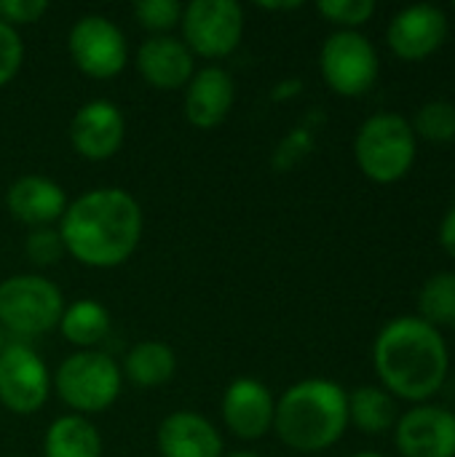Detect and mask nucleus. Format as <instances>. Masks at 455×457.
<instances>
[{
  "instance_id": "c85d7f7f",
  "label": "nucleus",
  "mask_w": 455,
  "mask_h": 457,
  "mask_svg": "<svg viewBox=\"0 0 455 457\" xmlns=\"http://www.w3.org/2000/svg\"><path fill=\"white\" fill-rule=\"evenodd\" d=\"M314 147V134L306 129V126H300V129H295L292 134H287L284 137V142L276 147V155H274V169L276 171H287V169H292L308 150Z\"/></svg>"
},
{
  "instance_id": "bb28decb",
  "label": "nucleus",
  "mask_w": 455,
  "mask_h": 457,
  "mask_svg": "<svg viewBox=\"0 0 455 457\" xmlns=\"http://www.w3.org/2000/svg\"><path fill=\"white\" fill-rule=\"evenodd\" d=\"M24 254L32 265L51 268L67 252H64V244H62V236L56 228H35V230H29V236L24 241Z\"/></svg>"
},
{
  "instance_id": "a878e982",
  "label": "nucleus",
  "mask_w": 455,
  "mask_h": 457,
  "mask_svg": "<svg viewBox=\"0 0 455 457\" xmlns=\"http://www.w3.org/2000/svg\"><path fill=\"white\" fill-rule=\"evenodd\" d=\"M134 16L150 35H172L180 27L182 5L177 0H139L134 3Z\"/></svg>"
},
{
  "instance_id": "4be33fe9",
  "label": "nucleus",
  "mask_w": 455,
  "mask_h": 457,
  "mask_svg": "<svg viewBox=\"0 0 455 457\" xmlns=\"http://www.w3.org/2000/svg\"><path fill=\"white\" fill-rule=\"evenodd\" d=\"M110 311L97 300H75L64 305L59 332L78 351H97V345L110 335Z\"/></svg>"
},
{
  "instance_id": "4468645a",
  "label": "nucleus",
  "mask_w": 455,
  "mask_h": 457,
  "mask_svg": "<svg viewBox=\"0 0 455 457\" xmlns=\"http://www.w3.org/2000/svg\"><path fill=\"white\" fill-rule=\"evenodd\" d=\"M276 399L257 378H236L223 394V423L244 442H257L274 431Z\"/></svg>"
},
{
  "instance_id": "7ed1b4c3",
  "label": "nucleus",
  "mask_w": 455,
  "mask_h": 457,
  "mask_svg": "<svg viewBox=\"0 0 455 457\" xmlns=\"http://www.w3.org/2000/svg\"><path fill=\"white\" fill-rule=\"evenodd\" d=\"M349 428V394L330 378H306L276 402L274 431L295 453L316 455L335 447Z\"/></svg>"
},
{
  "instance_id": "39448f33",
  "label": "nucleus",
  "mask_w": 455,
  "mask_h": 457,
  "mask_svg": "<svg viewBox=\"0 0 455 457\" xmlns=\"http://www.w3.org/2000/svg\"><path fill=\"white\" fill-rule=\"evenodd\" d=\"M64 297L59 287L35 273H19L0 281V332L13 343H27L59 329Z\"/></svg>"
},
{
  "instance_id": "ddd939ff",
  "label": "nucleus",
  "mask_w": 455,
  "mask_h": 457,
  "mask_svg": "<svg viewBox=\"0 0 455 457\" xmlns=\"http://www.w3.org/2000/svg\"><path fill=\"white\" fill-rule=\"evenodd\" d=\"M70 145L86 161H110L126 139V118L110 99H88L70 120Z\"/></svg>"
},
{
  "instance_id": "393cba45",
  "label": "nucleus",
  "mask_w": 455,
  "mask_h": 457,
  "mask_svg": "<svg viewBox=\"0 0 455 457\" xmlns=\"http://www.w3.org/2000/svg\"><path fill=\"white\" fill-rule=\"evenodd\" d=\"M316 11L338 29H359L375 16L378 5L373 0H322Z\"/></svg>"
},
{
  "instance_id": "2eb2a0df",
  "label": "nucleus",
  "mask_w": 455,
  "mask_h": 457,
  "mask_svg": "<svg viewBox=\"0 0 455 457\" xmlns=\"http://www.w3.org/2000/svg\"><path fill=\"white\" fill-rule=\"evenodd\" d=\"M137 72L156 91H177L190 83L196 56L174 35H150L137 48Z\"/></svg>"
},
{
  "instance_id": "473e14b6",
  "label": "nucleus",
  "mask_w": 455,
  "mask_h": 457,
  "mask_svg": "<svg viewBox=\"0 0 455 457\" xmlns=\"http://www.w3.org/2000/svg\"><path fill=\"white\" fill-rule=\"evenodd\" d=\"M263 8H268V11H295V8H300V3H263Z\"/></svg>"
},
{
  "instance_id": "f704fd0d",
  "label": "nucleus",
  "mask_w": 455,
  "mask_h": 457,
  "mask_svg": "<svg viewBox=\"0 0 455 457\" xmlns=\"http://www.w3.org/2000/svg\"><path fill=\"white\" fill-rule=\"evenodd\" d=\"M228 457H260V455H255V453H231Z\"/></svg>"
},
{
  "instance_id": "6e6552de",
  "label": "nucleus",
  "mask_w": 455,
  "mask_h": 457,
  "mask_svg": "<svg viewBox=\"0 0 455 457\" xmlns=\"http://www.w3.org/2000/svg\"><path fill=\"white\" fill-rule=\"evenodd\" d=\"M182 43L193 56L225 59L244 37V8L233 0H190L182 5Z\"/></svg>"
},
{
  "instance_id": "aec40b11",
  "label": "nucleus",
  "mask_w": 455,
  "mask_h": 457,
  "mask_svg": "<svg viewBox=\"0 0 455 457\" xmlns=\"http://www.w3.org/2000/svg\"><path fill=\"white\" fill-rule=\"evenodd\" d=\"M43 457H102V436L88 418L62 415L43 436Z\"/></svg>"
},
{
  "instance_id": "dca6fc26",
  "label": "nucleus",
  "mask_w": 455,
  "mask_h": 457,
  "mask_svg": "<svg viewBox=\"0 0 455 457\" xmlns=\"http://www.w3.org/2000/svg\"><path fill=\"white\" fill-rule=\"evenodd\" d=\"M236 102V83L228 70L209 64L193 72L190 83L185 86V118L190 126L209 131L217 129L233 110Z\"/></svg>"
},
{
  "instance_id": "c756f323",
  "label": "nucleus",
  "mask_w": 455,
  "mask_h": 457,
  "mask_svg": "<svg viewBox=\"0 0 455 457\" xmlns=\"http://www.w3.org/2000/svg\"><path fill=\"white\" fill-rule=\"evenodd\" d=\"M48 11L46 0H0V21L16 27L35 24Z\"/></svg>"
},
{
  "instance_id": "c9c22d12",
  "label": "nucleus",
  "mask_w": 455,
  "mask_h": 457,
  "mask_svg": "<svg viewBox=\"0 0 455 457\" xmlns=\"http://www.w3.org/2000/svg\"><path fill=\"white\" fill-rule=\"evenodd\" d=\"M3 345H5V343H3V332H0V351H3Z\"/></svg>"
},
{
  "instance_id": "72a5a7b5",
  "label": "nucleus",
  "mask_w": 455,
  "mask_h": 457,
  "mask_svg": "<svg viewBox=\"0 0 455 457\" xmlns=\"http://www.w3.org/2000/svg\"><path fill=\"white\" fill-rule=\"evenodd\" d=\"M351 457H386V455H381V453H373V450H367V453H357V455H351Z\"/></svg>"
},
{
  "instance_id": "423d86ee",
  "label": "nucleus",
  "mask_w": 455,
  "mask_h": 457,
  "mask_svg": "<svg viewBox=\"0 0 455 457\" xmlns=\"http://www.w3.org/2000/svg\"><path fill=\"white\" fill-rule=\"evenodd\" d=\"M72 415H97L115 404L123 388V372L102 351H75L67 356L51 383Z\"/></svg>"
},
{
  "instance_id": "6ab92c4d",
  "label": "nucleus",
  "mask_w": 455,
  "mask_h": 457,
  "mask_svg": "<svg viewBox=\"0 0 455 457\" xmlns=\"http://www.w3.org/2000/svg\"><path fill=\"white\" fill-rule=\"evenodd\" d=\"M400 420V402L381 386H359L349 394V426L367 436L394 431Z\"/></svg>"
},
{
  "instance_id": "f257e3e1",
  "label": "nucleus",
  "mask_w": 455,
  "mask_h": 457,
  "mask_svg": "<svg viewBox=\"0 0 455 457\" xmlns=\"http://www.w3.org/2000/svg\"><path fill=\"white\" fill-rule=\"evenodd\" d=\"M56 230L75 262L107 270L131 260L145 217L139 201L123 187H94L67 204Z\"/></svg>"
},
{
  "instance_id": "7c9ffc66",
  "label": "nucleus",
  "mask_w": 455,
  "mask_h": 457,
  "mask_svg": "<svg viewBox=\"0 0 455 457\" xmlns=\"http://www.w3.org/2000/svg\"><path fill=\"white\" fill-rule=\"evenodd\" d=\"M437 241H440L442 252H445L451 260H455V204L442 214V220H440Z\"/></svg>"
},
{
  "instance_id": "b1692460",
  "label": "nucleus",
  "mask_w": 455,
  "mask_h": 457,
  "mask_svg": "<svg viewBox=\"0 0 455 457\" xmlns=\"http://www.w3.org/2000/svg\"><path fill=\"white\" fill-rule=\"evenodd\" d=\"M410 126L418 139L432 145H451L455 139V102L451 99H429L424 102L413 118Z\"/></svg>"
},
{
  "instance_id": "cd10ccee",
  "label": "nucleus",
  "mask_w": 455,
  "mask_h": 457,
  "mask_svg": "<svg viewBox=\"0 0 455 457\" xmlns=\"http://www.w3.org/2000/svg\"><path fill=\"white\" fill-rule=\"evenodd\" d=\"M24 62V43L19 29L0 21V88H5L21 70Z\"/></svg>"
},
{
  "instance_id": "20e7f679",
  "label": "nucleus",
  "mask_w": 455,
  "mask_h": 457,
  "mask_svg": "<svg viewBox=\"0 0 455 457\" xmlns=\"http://www.w3.org/2000/svg\"><path fill=\"white\" fill-rule=\"evenodd\" d=\"M418 158V137L400 112L370 115L354 137V161L375 185H394L410 174Z\"/></svg>"
},
{
  "instance_id": "a211bd4d",
  "label": "nucleus",
  "mask_w": 455,
  "mask_h": 457,
  "mask_svg": "<svg viewBox=\"0 0 455 457\" xmlns=\"http://www.w3.org/2000/svg\"><path fill=\"white\" fill-rule=\"evenodd\" d=\"M161 457H223V436L215 423L198 412H172L161 420L158 434Z\"/></svg>"
},
{
  "instance_id": "1a4fd4ad",
  "label": "nucleus",
  "mask_w": 455,
  "mask_h": 457,
  "mask_svg": "<svg viewBox=\"0 0 455 457\" xmlns=\"http://www.w3.org/2000/svg\"><path fill=\"white\" fill-rule=\"evenodd\" d=\"M67 51L72 64L94 80H110L121 75L129 62L126 35L115 21L99 13H86L72 24L67 35Z\"/></svg>"
},
{
  "instance_id": "9d476101",
  "label": "nucleus",
  "mask_w": 455,
  "mask_h": 457,
  "mask_svg": "<svg viewBox=\"0 0 455 457\" xmlns=\"http://www.w3.org/2000/svg\"><path fill=\"white\" fill-rule=\"evenodd\" d=\"M51 375L27 343H5L0 351V404L13 415H35L46 407Z\"/></svg>"
},
{
  "instance_id": "9b49d317",
  "label": "nucleus",
  "mask_w": 455,
  "mask_h": 457,
  "mask_svg": "<svg viewBox=\"0 0 455 457\" xmlns=\"http://www.w3.org/2000/svg\"><path fill=\"white\" fill-rule=\"evenodd\" d=\"M451 32L448 13L440 5L418 3L397 11L386 27V43L402 62H424L434 56Z\"/></svg>"
},
{
  "instance_id": "f8f14e48",
  "label": "nucleus",
  "mask_w": 455,
  "mask_h": 457,
  "mask_svg": "<svg viewBox=\"0 0 455 457\" xmlns=\"http://www.w3.org/2000/svg\"><path fill=\"white\" fill-rule=\"evenodd\" d=\"M394 445L402 457H455V412L426 402L400 412Z\"/></svg>"
},
{
  "instance_id": "5701e85b",
  "label": "nucleus",
  "mask_w": 455,
  "mask_h": 457,
  "mask_svg": "<svg viewBox=\"0 0 455 457\" xmlns=\"http://www.w3.org/2000/svg\"><path fill=\"white\" fill-rule=\"evenodd\" d=\"M418 319L434 329H455V270H440L429 276L418 289Z\"/></svg>"
},
{
  "instance_id": "f3484780",
  "label": "nucleus",
  "mask_w": 455,
  "mask_h": 457,
  "mask_svg": "<svg viewBox=\"0 0 455 457\" xmlns=\"http://www.w3.org/2000/svg\"><path fill=\"white\" fill-rule=\"evenodd\" d=\"M8 214L27 228H51L67 209V193L48 177L24 174L11 182L5 193Z\"/></svg>"
},
{
  "instance_id": "412c9836",
  "label": "nucleus",
  "mask_w": 455,
  "mask_h": 457,
  "mask_svg": "<svg viewBox=\"0 0 455 457\" xmlns=\"http://www.w3.org/2000/svg\"><path fill=\"white\" fill-rule=\"evenodd\" d=\"M123 378H129L137 388H161L177 372L174 351L161 340L137 343L123 359Z\"/></svg>"
},
{
  "instance_id": "0eeeda50",
  "label": "nucleus",
  "mask_w": 455,
  "mask_h": 457,
  "mask_svg": "<svg viewBox=\"0 0 455 457\" xmlns=\"http://www.w3.org/2000/svg\"><path fill=\"white\" fill-rule=\"evenodd\" d=\"M319 72L330 91H335L338 96H362L378 80V51L373 40L359 29H335L322 43Z\"/></svg>"
},
{
  "instance_id": "2f4dec72",
  "label": "nucleus",
  "mask_w": 455,
  "mask_h": 457,
  "mask_svg": "<svg viewBox=\"0 0 455 457\" xmlns=\"http://www.w3.org/2000/svg\"><path fill=\"white\" fill-rule=\"evenodd\" d=\"M298 91H300V83H298V80H284V83H279V86L274 88V99L290 96V94H298Z\"/></svg>"
},
{
  "instance_id": "f03ea898",
  "label": "nucleus",
  "mask_w": 455,
  "mask_h": 457,
  "mask_svg": "<svg viewBox=\"0 0 455 457\" xmlns=\"http://www.w3.org/2000/svg\"><path fill=\"white\" fill-rule=\"evenodd\" d=\"M373 370L397 402L426 404L451 378V348L440 329L418 316H397L373 343Z\"/></svg>"
}]
</instances>
